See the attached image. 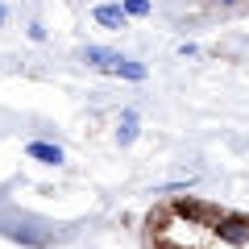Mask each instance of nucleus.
I'll return each mask as SVG.
<instances>
[{
    "mask_svg": "<svg viewBox=\"0 0 249 249\" xmlns=\"http://www.w3.org/2000/svg\"><path fill=\"white\" fill-rule=\"evenodd\" d=\"M91 17H96L104 29H124L129 21H133V17H129V9H124V0H104V4L91 9Z\"/></svg>",
    "mask_w": 249,
    "mask_h": 249,
    "instance_id": "nucleus-1",
    "label": "nucleus"
},
{
    "mask_svg": "<svg viewBox=\"0 0 249 249\" xmlns=\"http://www.w3.org/2000/svg\"><path fill=\"white\" fill-rule=\"evenodd\" d=\"M121 58H124V54H116L112 46H83V62L96 67V71H108V75H112Z\"/></svg>",
    "mask_w": 249,
    "mask_h": 249,
    "instance_id": "nucleus-2",
    "label": "nucleus"
},
{
    "mask_svg": "<svg viewBox=\"0 0 249 249\" xmlns=\"http://www.w3.org/2000/svg\"><path fill=\"white\" fill-rule=\"evenodd\" d=\"M137 133H142V116H137L133 108H124L121 121H116V145H133Z\"/></svg>",
    "mask_w": 249,
    "mask_h": 249,
    "instance_id": "nucleus-3",
    "label": "nucleus"
},
{
    "mask_svg": "<svg viewBox=\"0 0 249 249\" xmlns=\"http://www.w3.org/2000/svg\"><path fill=\"white\" fill-rule=\"evenodd\" d=\"M25 154H29L34 162H42V166H58V162L67 158V154H62V145H54V142H29Z\"/></svg>",
    "mask_w": 249,
    "mask_h": 249,
    "instance_id": "nucleus-4",
    "label": "nucleus"
},
{
    "mask_svg": "<svg viewBox=\"0 0 249 249\" xmlns=\"http://www.w3.org/2000/svg\"><path fill=\"white\" fill-rule=\"evenodd\" d=\"M112 75H116V79H129V83H142L145 75H150V67H145V62H137V58H121Z\"/></svg>",
    "mask_w": 249,
    "mask_h": 249,
    "instance_id": "nucleus-5",
    "label": "nucleus"
},
{
    "mask_svg": "<svg viewBox=\"0 0 249 249\" xmlns=\"http://www.w3.org/2000/svg\"><path fill=\"white\" fill-rule=\"evenodd\" d=\"M124 9H129V17H150L154 0H124Z\"/></svg>",
    "mask_w": 249,
    "mask_h": 249,
    "instance_id": "nucleus-6",
    "label": "nucleus"
},
{
    "mask_svg": "<svg viewBox=\"0 0 249 249\" xmlns=\"http://www.w3.org/2000/svg\"><path fill=\"white\" fill-rule=\"evenodd\" d=\"M178 54H183V58H196L199 46H196V42H183V46H178Z\"/></svg>",
    "mask_w": 249,
    "mask_h": 249,
    "instance_id": "nucleus-7",
    "label": "nucleus"
},
{
    "mask_svg": "<svg viewBox=\"0 0 249 249\" xmlns=\"http://www.w3.org/2000/svg\"><path fill=\"white\" fill-rule=\"evenodd\" d=\"M29 37H34V42H46V29L37 25V21H34V25H29Z\"/></svg>",
    "mask_w": 249,
    "mask_h": 249,
    "instance_id": "nucleus-8",
    "label": "nucleus"
},
{
    "mask_svg": "<svg viewBox=\"0 0 249 249\" xmlns=\"http://www.w3.org/2000/svg\"><path fill=\"white\" fill-rule=\"evenodd\" d=\"M212 4H241V0H212Z\"/></svg>",
    "mask_w": 249,
    "mask_h": 249,
    "instance_id": "nucleus-9",
    "label": "nucleus"
},
{
    "mask_svg": "<svg viewBox=\"0 0 249 249\" xmlns=\"http://www.w3.org/2000/svg\"><path fill=\"white\" fill-rule=\"evenodd\" d=\"M4 17H9V13H4V9H0V25H4Z\"/></svg>",
    "mask_w": 249,
    "mask_h": 249,
    "instance_id": "nucleus-10",
    "label": "nucleus"
}]
</instances>
